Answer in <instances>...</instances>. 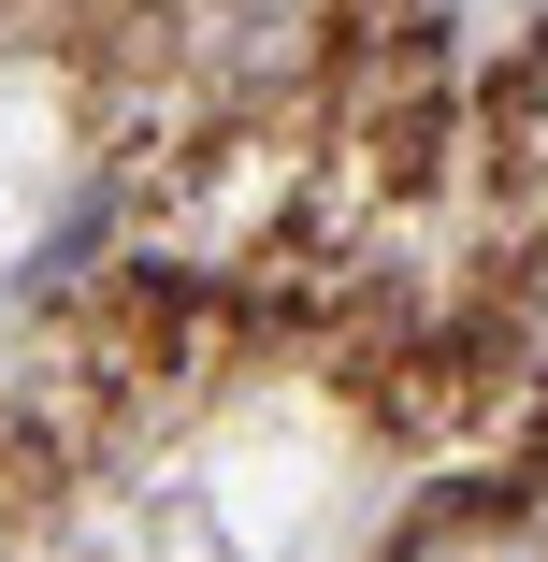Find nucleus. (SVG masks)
<instances>
[{
  "mask_svg": "<svg viewBox=\"0 0 548 562\" xmlns=\"http://www.w3.org/2000/svg\"><path fill=\"white\" fill-rule=\"evenodd\" d=\"M404 562H548V519L534 505H448Z\"/></svg>",
  "mask_w": 548,
  "mask_h": 562,
  "instance_id": "nucleus-1",
  "label": "nucleus"
}]
</instances>
